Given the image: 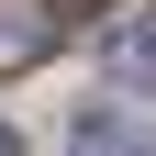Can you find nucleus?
<instances>
[{"label": "nucleus", "mask_w": 156, "mask_h": 156, "mask_svg": "<svg viewBox=\"0 0 156 156\" xmlns=\"http://www.w3.org/2000/svg\"><path fill=\"white\" fill-rule=\"evenodd\" d=\"M101 67L123 78V89H156V0H145V11H123V23L101 34Z\"/></svg>", "instance_id": "f257e3e1"}, {"label": "nucleus", "mask_w": 156, "mask_h": 156, "mask_svg": "<svg viewBox=\"0 0 156 156\" xmlns=\"http://www.w3.org/2000/svg\"><path fill=\"white\" fill-rule=\"evenodd\" d=\"M67 156H156V134L134 112H78L67 123Z\"/></svg>", "instance_id": "f03ea898"}, {"label": "nucleus", "mask_w": 156, "mask_h": 156, "mask_svg": "<svg viewBox=\"0 0 156 156\" xmlns=\"http://www.w3.org/2000/svg\"><path fill=\"white\" fill-rule=\"evenodd\" d=\"M56 45V11L45 0H0V67H23V56H45Z\"/></svg>", "instance_id": "7ed1b4c3"}, {"label": "nucleus", "mask_w": 156, "mask_h": 156, "mask_svg": "<svg viewBox=\"0 0 156 156\" xmlns=\"http://www.w3.org/2000/svg\"><path fill=\"white\" fill-rule=\"evenodd\" d=\"M0 156H23V134H11V123H0Z\"/></svg>", "instance_id": "20e7f679"}]
</instances>
